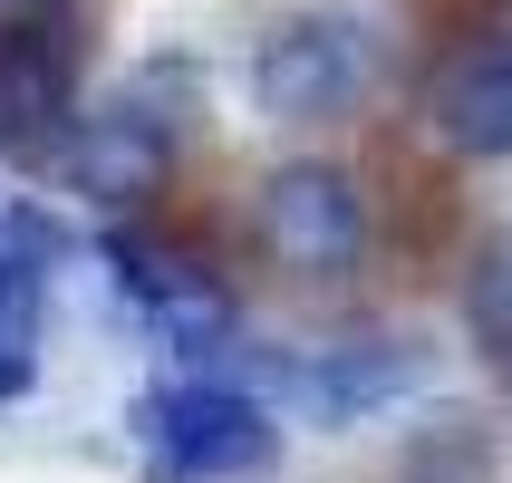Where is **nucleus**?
I'll return each mask as SVG.
<instances>
[{"label":"nucleus","instance_id":"nucleus-1","mask_svg":"<svg viewBox=\"0 0 512 483\" xmlns=\"http://www.w3.org/2000/svg\"><path fill=\"white\" fill-rule=\"evenodd\" d=\"M368 87H377V29L348 10H300L252 49V97L271 116H300V126L358 107Z\"/></svg>","mask_w":512,"mask_h":483},{"label":"nucleus","instance_id":"nucleus-3","mask_svg":"<svg viewBox=\"0 0 512 483\" xmlns=\"http://www.w3.org/2000/svg\"><path fill=\"white\" fill-rule=\"evenodd\" d=\"M261 242L290 261V271H348V261L368 252V194H358V174L339 165H281L261 184Z\"/></svg>","mask_w":512,"mask_h":483},{"label":"nucleus","instance_id":"nucleus-9","mask_svg":"<svg viewBox=\"0 0 512 483\" xmlns=\"http://www.w3.org/2000/svg\"><path fill=\"white\" fill-rule=\"evenodd\" d=\"M406 377H416V348L368 339V348H339V358L319 368V397H329V406H377V397H397Z\"/></svg>","mask_w":512,"mask_h":483},{"label":"nucleus","instance_id":"nucleus-4","mask_svg":"<svg viewBox=\"0 0 512 483\" xmlns=\"http://www.w3.org/2000/svg\"><path fill=\"white\" fill-rule=\"evenodd\" d=\"M174 165V126L145 107H107V116H78L68 145H58V174L78 184L87 203H145Z\"/></svg>","mask_w":512,"mask_h":483},{"label":"nucleus","instance_id":"nucleus-5","mask_svg":"<svg viewBox=\"0 0 512 483\" xmlns=\"http://www.w3.org/2000/svg\"><path fill=\"white\" fill-rule=\"evenodd\" d=\"M435 136L455 145V155H474V165H512V49H484V58H464V68H445V87H435Z\"/></svg>","mask_w":512,"mask_h":483},{"label":"nucleus","instance_id":"nucleus-2","mask_svg":"<svg viewBox=\"0 0 512 483\" xmlns=\"http://www.w3.org/2000/svg\"><path fill=\"white\" fill-rule=\"evenodd\" d=\"M145 445H155L165 483H213V474H261L281 455V426L242 387H174L145 406Z\"/></svg>","mask_w":512,"mask_h":483},{"label":"nucleus","instance_id":"nucleus-7","mask_svg":"<svg viewBox=\"0 0 512 483\" xmlns=\"http://www.w3.org/2000/svg\"><path fill=\"white\" fill-rule=\"evenodd\" d=\"M406 483H493V435L474 416H435L416 445H406Z\"/></svg>","mask_w":512,"mask_h":483},{"label":"nucleus","instance_id":"nucleus-6","mask_svg":"<svg viewBox=\"0 0 512 483\" xmlns=\"http://www.w3.org/2000/svg\"><path fill=\"white\" fill-rule=\"evenodd\" d=\"M68 116V58L49 29H0V145H39Z\"/></svg>","mask_w":512,"mask_h":483},{"label":"nucleus","instance_id":"nucleus-8","mask_svg":"<svg viewBox=\"0 0 512 483\" xmlns=\"http://www.w3.org/2000/svg\"><path fill=\"white\" fill-rule=\"evenodd\" d=\"M464 329L484 358H512V232H493L464 271Z\"/></svg>","mask_w":512,"mask_h":483}]
</instances>
